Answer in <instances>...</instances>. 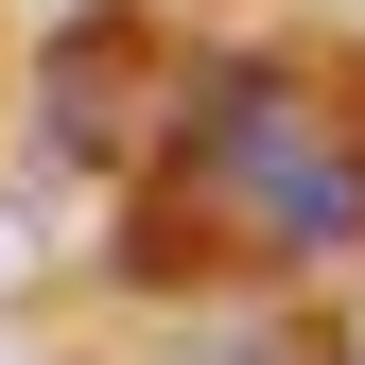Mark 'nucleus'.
<instances>
[{"label":"nucleus","instance_id":"obj_3","mask_svg":"<svg viewBox=\"0 0 365 365\" xmlns=\"http://www.w3.org/2000/svg\"><path fill=\"white\" fill-rule=\"evenodd\" d=\"M18 279H35V226H18V209H0V296H18Z\"/></svg>","mask_w":365,"mask_h":365},{"label":"nucleus","instance_id":"obj_1","mask_svg":"<svg viewBox=\"0 0 365 365\" xmlns=\"http://www.w3.org/2000/svg\"><path fill=\"white\" fill-rule=\"evenodd\" d=\"M174 192L226 209L244 244H365V87L331 70H279V53H244V70H209L192 87V140H174Z\"/></svg>","mask_w":365,"mask_h":365},{"label":"nucleus","instance_id":"obj_2","mask_svg":"<svg viewBox=\"0 0 365 365\" xmlns=\"http://www.w3.org/2000/svg\"><path fill=\"white\" fill-rule=\"evenodd\" d=\"M140 105H157V35H140V18H70V53H53V140L105 157Z\"/></svg>","mask_w":365,"mask_h":365}]
</instances>
